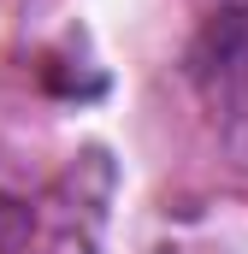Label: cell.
<instances>
[{
  "instance_id": "obj_1",
  "label": "cell",
  "mask_w": 248,
  "mask_h": 254,
  "mask_svg": "<svg viewBox=\"0 0 248 254\" xmlns=\"http://www.w3.org/2000/svg\"><path fill=\"white\" fill-rule=\"evenodd\" d=\"M189 65H195V77H201L207 89H219V95L248 89V6H225V12L201 30Z\"/></svg>"
}]
</instances>
